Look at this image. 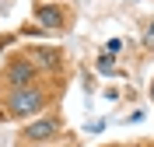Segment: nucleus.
Instances as JSON below:
<instances>
[{
    "mask_svg": "<svg viewBox=\"0 0 154 147\" xmlns=\"http://www.w3.org/2000/svg\"><path fill=\"white\" fill-rule=\"evenodd\" d=\"M38 109H42V91L21 88L11 95V116H35Z\"/></svg>",
    "mask_w": 154,
    "mask_h": 147,
    "instance_id": "f257e3e1",
    "label": "nucleus"
},
{
    "mask_svg": "<svg viewBox=\"0 0 154 147\" xmlns=\"http://www.w3.org/2000/svg\"><path fill=\"white\" fill-rule=\"evenodd\" d=\"M56 133H60V123H56V119H42V123H32V126L25 130L28 140H53Z\"/></svg>",
    "mask_w": 154,
    "mask_h": 147,
    "instance_id": "f03ea898",
    "label": "nucleus"
},
{
    "mask_svg": "<svg viewBox=\"0 0 154 147\" xmlns=\"http://www.w3.org/2000/svg\"><path fill=\"white\" fill-rule=\"evenodd\" d=\"M7 81L18 84V88H25V84L32 81V67H28V63H14V67L7 70Z\"/></svg>",
    "mask_w": 154,
    "mask_h": 147,
    "instance_id": "7ed1b4c3",
    "label": "nucleus"
},
{
    "mask_svg": "<svg viewBox=\"0 0 154 147\" xmlns=\"http://www.w3.org/2000/svg\"><path fill=\"white\" fill-rule=\"evenodd\" d=\"M38 21H42L46 28H60V21H63V14H60L56 7H42V11H38Z\"/></svg>",
    "mask_w": 154,
    "mask_h": 147,
    "instance_id": "20e7f679",
    "label": "nucleus"
},
{
    "mask_svg": "<svg viewBox=\"0 0 154 147\" xmlns=\"http://www.w3.org/2000/svg\"><path fill=\"white\" fill-rule=\"evenodd\" d=\"M98 70H102V74H112V56H102V63H98Z\"/></svg>",
    "mask_w": 154,
    "mask_h": 147,
    "instance_id": "39448f33",
    "label": "nucleus"
},
{
    "mask_svg": "<svg viewBox=\"0 0 154 147\" xmlns=\"http://www.w3.org/2000/svg\"><path fill=\"white\" fill-rule=\"evenodd\" d=\"M119 49H123V42H119V39H112V42H109V46H105V53H109V56H116Z\"/></svg>",
    "mask_w": 154,
    "mask_h": 147,
    "instance_id": "423d86ee",
    "label": "nucleus"
},
{
    "mask_svg": "<svg viewBox=\"0 0 154 147\" xmlns=\"http://www.w3.org/2000/svg\"><path fill=\"white\" fill-rule=\"evenodd\" d=\"M42 63H56V53L53 49H42Z\"/></svg>",
    "mask_w": 154,
    "mask_h": 147,
    "instance_id": "0eeeda50",
    "label": "nucleus"
},
{
    "mask_svg": "<svg viewBox=\"0 0 154 147\" xmlns=\"http://www.w3.org/2000/svg\"><path fill=\"white\" fill-rule=\"evenodd\" d=\"M151 95H154V84H151Z\"/></svg>",
    "mask_w": 154,
    "mask_h": 147,
    "instance_id": "6e6552de",
    "label": "nucleus"
}]
</instances>
